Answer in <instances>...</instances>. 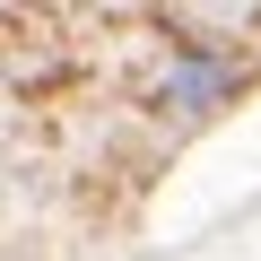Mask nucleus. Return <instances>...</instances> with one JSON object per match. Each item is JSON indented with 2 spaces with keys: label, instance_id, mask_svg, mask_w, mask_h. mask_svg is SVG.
Listing matches in <instances>:
<instances>
[{
  "label": "nucleus",
  "instance_id": "1",
  "mask_svg": "<svg viewBox=\"0 0 261 261\" xmlns=\"http://www.w3.org/2000/svg\"><path fill=\"white\" fill-rule=\"evenodd\" d=\"M244 87V61H209V53H192V70H174L166 87H157V113H209V105H226Z\"/></svg>",
  "mask_w": 261,
  "mask_h": 261
}]
</instances>
